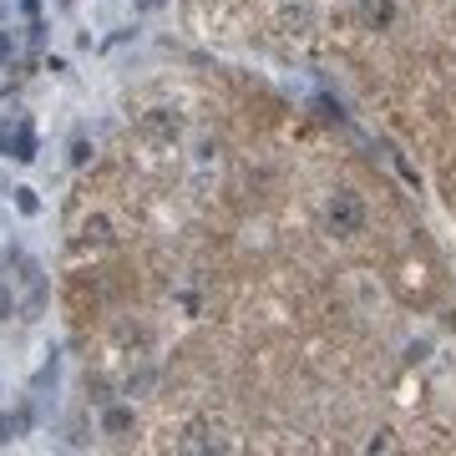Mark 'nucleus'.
I'll use <instances>...</instances> for the list:
<instances>
[{
	"mask_svg": "<svg viewBox=\"0 0 456 456\" xmlns=\"http://www.w3.org/2000/svg\"><path fill=\"white\" fill-rule=\"evenodd\" d=\"M16 203H20V213H36V193H31V188H16Z\"/></svg>",
	"mask_w": 456,
	"mask_h": 456,
	"instance_id": "obj_9",
	"label": "nucleus"
},
{
	"mask_svg": "<svg viewBox=\"0 0 456 456\" xmlns=\"http://www.w3.org/2000/svg\"><path fill=\"white\" fill-rule=\"evenodd\" d=\"M16 314V294H11V284H0V320H11Z\"/></svg>",
	"mask_w": 456,
	"mask_h": 456,
	"instance_id": "obj_7",
	"label": "nucleus"
},
{
	"mask_svg": "<svg viewBox=\"0 0 456 456\" xmlns=\"http://www.w3.org/2000/svg\"><path fill=\"white\" fill-rule=\"evenodd\" d=\"M26 431H31V406L20 401V406L11 411V416H0V446H11V441H20Z\"/></svg>",
	"mask_w": 456,
	"mask_h": 456,
	"instance_id": "obj_3",
	"label": "nucleus"
},
{
	"mask_svg": "<svg viewBox=\"0 0 456 456\" xmlns=\"http://www.w3.org/2000/svg\"><path fill=\"white\" fill-rule=\"evenodd\" d=\"M86 239H107V218H92L86 224Z\"/></svg>",
	"mask_w": 456,
	"mask_h": 456,
	"instance_id": "obj_10",
	"label": "nucleus"
},
{
	"mask_svg": "<svg viewBox=\"0 0 456 456\" xmlns=\"http://www.w3.org/2000/svg\"><path fill=\"white\" fill-rule=\"evenodd\" d=\"M152 5H163V0H142V11H152Z\"/></svg>",
	"mask_w": 456,
	"mask_h": 456,
	"instance_id": "obj_11",
	"label": "nucleus"
},
{
	"mask_svg": "<svg viewBox=\"0 0 456 456\" xmlns=\"http://www.w3.org/2000/svg\"><path fill=\"white\" fill-rule=\"evenodd\" d=\"M86 158H92V147H86V137H77V142H71V167H82Z\"/></svg>",
	"mask_w": 456,
	"mask_h": 456,
	"instance_id": "obj_8",
	"label": "nucleus"
},
{
	"mask_svg": "<svg viewBox=\"0 0 456 456\" xmlns=\"http://www.w3.org/2000/svg\"><path fill=\"white\" fill-rule=\"evenodd\" d=\"M178 446H183V452H224V441L213 436L208 426H188V436H183Z\"/></svg>",
	"mask_w": 456,
	"mask_h": 456,
	"instance_id": "obj_5",
	"label": "nucleus"
},
{
	"mask_svg": "<svg viewBox=\"0 0 456 456\" xmlns=\"http://www.w3.org/2000/svg\"><path fill=\"white\" fill-rule=\"evenodd\" d=\"M102 431H107V436H122V431H132V411H127V406H112L107 416H102Z\"/></svg>",
	"mask_w": 456,
	"mask_h": 456,
	"instance_id": "obj_6",
	"label": "nucleus"
},
{
	"mask_svg": "<svg viewBox=\"0 0 456 456\" xmlns=\"http://www.w3.org/2000/svg\"><path fill=\"white\" fill-rule=\"evenodd\" d=\"M325 218H330V228H335V233H345V239H350V233H360V228H365V203H360L350 188H340V193L330 198Z\"/></svg>",
	"mask_w": 456,
	"mask_h": 456,
	"instance_id": "obj_1",
	"label": "nucleus"
},
{
	"mask_svg": "<svg viewBox=\"0 0 456 456\" xmlns=\"http://www.w3.org/2000/svg\"><path fill=\"white\" fill-rule=\"evenodd\" d=\"M360 20H365L370 31H386V26L395 20V5L391 0H360Z\"/></svg>",
	"mask_w": 456,
	"mask_h": 456,
	"instance_id": "obj_4",
	"label": "nucleus"
},
{
	"mask_svg": "<svg viewBox=\"0 0 456 456\" xmlns=\"http://www.w3.org/2000/svg\"><path fill=\"white\" fill-rule=\"evenodd\" d=\"M0 147H5L16 163H31V158H36V127H31V117L5 122V127H0Z\"/></svg>",
	"mask_w": 456,
	"mask_h": 456,
	"instance_id": "obj_2",
	"label": "nucleus"
}]
</instances>
